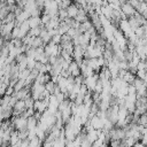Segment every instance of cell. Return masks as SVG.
I'll use <instances>...</instances> for the list:
<instances>
[{
	"instance_id": "6da1fadb",
	"label": "cell",
	"mask_w": 147,
	"mask_h": 147,
	"mask_svg": "<svg viewBox=\"0 0 147 147\" xmlns=\"http://www.w3.org/2000/svg\"><path fill=\"white\" fill-rule=\"evenodd\" d=\"M98 82H99V75H96V74H94L93 76H90V77H87V78L84 79V84L86 85L88 92H91V93L94 92Z\"/></svg>"
},
{
	"instance_id": "7a4b0ae2",
	"label": "cell",
	"mask_w": 147,
	"mask_h": 147,
	"mask_svg": "<svg viewBox=\"0 0 147 147\" xmlns=\"http://www.w3.org/2000/svg\"><path fill=\"white\" fill-rule=\"evenodd\" d=\"M121 11L124 15V17H129V18L132 17V16H134L136 13H137V10L131 6L130 2H122V5H121Z\"/></svg>"
},
{
	"instance_id": "3957f363",
	"label": "cell",
	"mask_w": 147,
	"mask_h": 147,
	"mask_svg": "<svg viewBox=\"0 0 147 147\" xmlns=\"http://www.w3.org/2000/svg\"><path fill=\"white\" fill-rule=\"evenodd\" d=\"M78 11H79V8H78V6L76 5V2L75 3H71L68 8H67V13H68V17L69 18H75L76 16H77V14H78Z\"/></svg>"
},
{
	"instance_id": "277c9868",
	"label": "cell",
	"mask_w": 147,
	"mask_h": 147,
	"mask_svg": "<svg viewBox=\"0 0 147 147\" xmlns=\"http://www.w3.org/2000/svg\"><path fill=\"white\" fill-rule=\"evenodd\" d=\"M28 22H29L30 29H34V28H38V26L42 25V24H41V18H40V16H36V17H30V18L28 20Z\"/></svg>"
},
{
	"instance_id": "5b68a950",
	"label": "cell",
	"mask_w": 147,
	"mask_h": 147,
	"mask_svg": "<svg viewBox=\"0 0 147 147\" xmlns=\"http://www.w3.org/2000/svg\"><path fill=\"white\" fill-rule=\"evenodd\" d=\"M61 37H62V36H60V34H55V36L52 38L51 42H53V44H55V45L61 44Z\"/></svg>"
},
{
	"instance_id": "8992f818",
	"label": "cell",
	"mask_w": 147,
	"mask_h": 147,
	"mask_svg": "<svg viewBox=\"0 0 147 147\" xmlns=\"http://www.w3.org/2000/svg\"><path fill=\"white\" fill-rule=\"evenodd\" d=\"M14 93H15V90H14V87H11V86H8V87H7V90H6V94H5V95H8V96H13V95H14Z\"/></svg>"
},
{
	"instance_id": "52a82bcc",
	"label": "cell",
	"mask_w": 147,
	"mask_h": 147,
	"mask_svg": "<svg viewBox=\"0 0 147 147\" xmlns=\"http://www.w3.org/2000/svg\"><path fill=\"white\" fill-rule=\"evenodd\" d=\"M5 44H6V40H5V39H3L1 36H0V51L2 49V47L5 46Z\"/></svg>"
},
{
	"instance_id": "ba28073f",
	"label": "cell",
	"mask_w": 147,
	"mask_h": 147,
	"mask_svg": "<svg viewBox=\"0 0 147 147\" xmlns=\"http://www.w3.org/2000/svg\"><path fill=\"white\" fill-rule=\"evenodd\" d=\"M3 76H5V75H3V71H2V70H0V80L2 79V77H3Z\"/></svg>"
},
{
	"instance_id": "9c48e42d",
	"label": "cell",
	"mask_w": 147,
	"mask_h": 147,
	"mask_svg": "<svg viewBox=\"0 0 147 147\" xmlns=\"http://www.w3.org/2000/svg\"><path fill=\"white\" fill-rule=\"evenodd\" d=\"M2 142H3V141H2V139L0 138V147H1V145H2Z\"/></svg>"
}]
</instances>
